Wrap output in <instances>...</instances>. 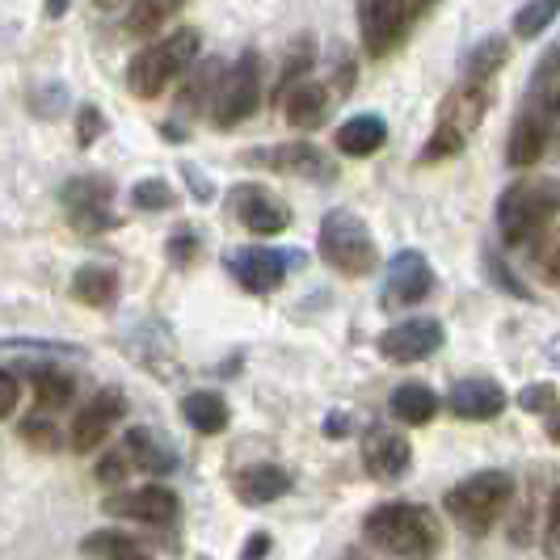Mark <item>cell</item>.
I'll return each instance as SVG.
<instances>
[{
  "instance_id": "obj_1",
  "label": "cell",
  "mask_w": 560,
  "mask_h": 560,
  "mask_svg": "<svg viewBox=\"0 0 560 560\" xmlns=\"http://www.w3.org/2000/svg\"><path fill=\"white\" fill-rule=\"evenodd\" d=\"M363 539L396 560H434L443 548V523L430 505L384 502L363 518Z\"/></svg>"
},
{
  "instance_id": "obj_2",
  "label": "cell",
  "mask_w": 560,
  "mask_h": 560,
  "mask_svg": "<svg viewBox=\"0 0 560 560\" xmlns=\"http://www.w3.org/2000/svg\"><path fill=\"white\" fill-rule=\"evenodd\" d=\"M560 211V186L552 177H518L498 198V232L505 245H535L548 236V228Z\"/></svg>"
},
{
  "instance_id": "obj_3",
  "label": "cell",
  "mask_w": 560,
  "mask_h": 560,
  "mask_svg": "<svg viewBox=\"0 0 560 560\" xmlns=\"http://www.w3.org/2000/svg\"><path fill=\"white\" fill-rule=\"evenodd\" d=\"M198 43H202V34L195 26H182L161 43H148L140 56L127 63V89L143 102L161 97L177 77H186L195 68Z\"/></svg>"
},
{
  "instance_id": "obj_4",
  "label": "cell",
  "mask_w": 560,
  "mask_h": 560,
  "mask_svg": "<svg viewBox=\"0 0 560 560\" xmlns=\"http://www.w3.org/2000/svg\"><path fill=\"white\" fill-rule=\"evenodd\" d=\"M514 502V477L510 472H477V477L459 480L447 493V514L459 532L468 535H485L493 532V523L502 518Z\"/></svg>"
},
{
  "instance_id": "obj_5",
  "label": "cell",
  "mask_w": 560,
  "mask_h": 560,
  "mask_svg": "<svg viewBox=\"0 0 560 560\" xmlns=\"http://www.w3.org/2000/svg\"><path fill=\"white\" fill-rule=\"evenodd\" d=\"M320 257L346 279H363L380 266L375 236L354 211H329L320 220Z\"/></svg>"
},
{
  "instance_id": "obj_6",
  "label": "cell",
  "mask_w": 560,
  "mask_h": 560,
  "mask_svg": "<svg viewBox=\"0 0 560 560\" xmlns=\"http://www.w3.org/2000/svg\"><path fill=\"white\" fill-rule=\"evenodd\" d=\"M261 106V56L245 51L232 68H224V81L215 89V102H211V122L220 131L241 127L253 110Z\"/></svg>"
},
{
  "instance_id": "obj_7",
  "label": "cell",
  "mask_w": 560,
  "mask_h": 560,
  "mask_svg": "<svg viewBox=\"0 0 560 560\" xmlns=\"http://www.w3.org/2000/svg\"><path fill=\"white\" fill-rule=\"evenodd\" d=\"M59 198H63V207H68V224L77 228V232H102V228L114 224L110 177H72V182L59 190Z\"/></svg>"
},
{
  "instance_id": "obj_8",
  "label": "cell",
  "mask_w": 560,
  "mask_h": 560,
  "mask_svg": "<svg viewBox=\"0 0 560 560\" xmlns=\"http://www.w3.org/2000/svg\"><path fill=\"white\" fill-rule=\"evenodd\" d=\"M434 291V270L418 249H400L384 275V308H409Z\"/></svg>"
},
{
  "instance_id": "obj_9",
  "label": "cell",
  "mask_w": 560,
  "mask_h": 560,
  "mask_svg": "<svg viewBox=\"0 0 560 560\" xmlns=\"http://www.w3.org/2000/svg\"><path fill=\"white\" fill-rule=\"evenodd\" d=\"M409 0H359V30H363L366 56H384L400 43L409 26Z\"/></svg>"
},
{
  "instance_id": "obj_10",
  "label": "cell",
  "mask_w": 560,
  "mask_h": 560,
  "mask_svg": "<svg viewBox=\"0 0 560 560\" xmlns=\"http://www.w3.org/2000/svg\"><path fill=\"white\" fill-rule=\"evenodd\" d=\"M245 161L287 173V177H304V182H334L337 177L334 161L316 143H279V148H266V152H249Z\"/></svg>"
},
{
  "instance_id": "obj_11",
  "label": "cell",
  "mask_w": 560,
  "mask_h": 560,
  "mask_svg": "<svg viewBox=\"0 0 560 560\" xmlns=\"http://www.w3.org/2000/svg\"><path fill=\"white\" fill-rule=\"evenodd\" d=\"M122 413H127V400H122V393L93 396L81 413L72 418V425H68V447L77 451V455L97 451L102 443H106V434L114 430V421H122Z\"/></svg>"
},
{
  "instance_id": "obj_12",
  "label": "cell",
  "mask_w": 560,
  "mask_h": 560,
  "mask_svg": "<svg viewBox=\"0 0 560 560\" xmlns=\"http://www.w3.org/2000/svg\"><path fill=\"white\" fill-rule=\"evenodd\" d=\"M177 493L168 485H143V489H127L118 498H106V514L114 518H131V523H152V527H165L177 518Z\"/></svg>"
},
{
  "instance_id": "obj_13",
  "label": "cell",
  "mask_w": 560,
  "mask_h": 560,
  "mask_svg": "<svg viewBox=\"0 0 560 560\" xmlns=\"http://www.w3.org/2000/svg\"><path fill=\"white\" fill-rule=\"evenodd\" d=\"M443 346V325L434 316H418V320H400L388 334L380 337V354L393 363H421Z\"/></svg>"
},
{
  "instance_id": "obj_14",
  "label": "cell",
  "mask_w": 560,
  "mask_h": 560,
  "mask_svg": "<svg viewBox=\"0 0 560 560\" xmlns=\"http://www.w3.org/2000/svg\"><path fill=\"white\" fill-rule=\"evenodd\" d=\"M228 207H232V215L249 228V232H257V236H279L282 228L291 224L287 202H279L266 186H236V190L228 195Z\"/></svg>"
},
{
  "instance_id": "obj_15",
  "label": "cell",
  "mask_w": 560,
  "mask_h": 560,
  "mask_svg": "<svg viewBox=\"0 0 560 560\" xmlns=\"http://www.w3.org/2000/svg\"><path fill=\"white\" fill-rule=\"evenodd\" d=\"M409 459H413V447L409 439L393 430V425H371L363 439V468L366 477L375 480H396L409 472Z\"/></svg>"
},
{
  "instance_id": "obj_16",
  "label": "cell",
  "mask_w": 560,
  "mask_h": 560,
  "mask_svg": "<svg viewBox=\"0 0 560 560\" xmlns=\"http://www.w3.org/2000/svg\"><path fill=\"white\" fill-rule=\"evenodd\" d=\"M228 270H232V279L241 282L245 291L266 295V291L282 287V279H287V257H282L279 249L249 245V249H236L232 257H228Z\"/></svg>"
},
{
  "instance_id": "obj_17",
  "label": "cell",
  "mask_w": 560,
  "mask_h": 560,
  "mask_svg": "<svg viewBox=\"0 0 560 560\" xmlns=\"http://www.w3.org/2000/svg\"><path fill=\"white\" fill-rule=\"evenodd\" d=\"M489 102H493L489 84L459 81L447 93V97H443V106H439V127H451V131L468 136V131H477L480 122H485V110H489Z\"/></svg>"
},
{
  "instance_id": "obj_18",
  "label": "cell",
  "mask_w": 560,
  "mask_h": 560,
  "mask_svg": "<svg viewBox=\"0 0 560 560\" xmlns=\"http://www.w3.org/2000/svg\"><path fill=\"white\" fill-rule=\"evenodd\" d=\"M447 409L464 421H489L505 409V393L493 380H459L447 393Z\"/></svg>"
},
{
  "instance_id": "obj_19",
  "label": "cell",
  "mask_w": 560,
  "mask_h": 560,
  "mask_svg": "<svg viewBox=\"0 0 560 560\" xmlns=\"http://www.w3.org/2000/svg\"><path fill=\"white\" fill-rule=\"evenodd\" d=\"M122 451H127V459H131L136 468L152 472V477H165V472H173V468H177V451H173V443H168L165 434L148 430V425L127 430V443H122Z\"/></svg>"
},
{
  "instance_id": "obj_20",
  "label": "cell",
  "mask_w": 560,
  "mask_h": 560,
  "mask_svg": "<svg viewBox=\"0 0 560 560\" xmlns=\"http://www.w3.org/2000/svg\"><path fill=\"white\" fill-rule=\"evenodd\" d=\"M224 81V59H202L195 63L186 77H182V93H177V114H202L211 110L215 102V89Z\"/></svg>"
},
{
  "instance_id": "obj_21",
  "label": "cell",
  "mask_w": 560,
  "mask_h": 560,
  "mask_svg": "<svg viewBox=\"0 0 560 560\" xmlns=\"http://www.w3.org/2000/svg\"><path fill=\"white\" fill-rule=\"evenodd\" d=\"M548 118H539L535 110H523L514 118V131H510V148H505V161L514 168L535 165L544 152H548Z\"/></svg>"
},
{
  "instance_id": "obj_22",
  "label": "cell",
  "mask_w": 560,
  "mask_h": 560,
  "mask_svg": "<svg viewBox=\"0 0 560 560\" xmlns=\"http://www.w3.org/2000/svg\"><path fill=\"white\" fill-rule=\"evenodd\" d=\"M527 110H535L539 118H548V122H560V43L535 63Z\"/></svg>"
},
{
  "instance_id": "obj_23",
  "label": "cell",
  "mask_w": 560,
  "mask_h": 560,
  "mask_svg": "<svg viewBox=\"0 0 560 560\" xmlns=\"http://www.w3.org/2000/svg\"><path fill=\"white\" fill-rule=\"evenodd\" d=\"M279 106L287 110V122H291L295 131H312V127H320L325 114H329V93H325V84L304 81V84H295Z\"/></svg>"
},
{
  "instance_id": "obj_24",
  "label": "cell",
  "mask_w": 560,
  "mask_h": 560,
  "mask_svg": "<svg viewBox=\"0 0 560 560\" xmlns=\"http://www.w3.org/2000/svg\"><path fill=\"white\" fill-rule=\"evenodd\" d=\"M291 489V477L282 472L279 464H253L236 477V498L245 505H266L279 502L282 493Z\"/></svg>"
},
{
  "instance_id": "obj_25",
  "label": "cell",
  "mask_w": 560,
  "mask_h": 560,
  "mask_svg": "<svg viewBox=\"0 0 560 560\" xmlns=\"http://www.w3.org/2000/svg\"><path fill=\"white\" fill-rule=\"evenodd\" d=\"M384 140H388L384 118H380V114H359V118H350V122L337 127L334 143H337V152H346V156H371Z\"/></svg>"
},
{
  "instance_id": "obj_26",
  "label": "cell",
  "mask_w": 560,
  "mask_h": 560,
  "mask_svg": "<svg viewBox=\"0 0 560 560\" xmlns=\"http://www.w3.org/2000/svg\"><path fill=\"white\" fill-rule=\"evenodd\" d=\"M72 295L81 304H89V308H110L114 300H118V275H114L110 266L89 261V266H81L72 275Z\"/></svg>"
},
{
  "instance_id": "obj_27",
  "label": "cell",
  "mask_w": 560,
  "mask_h": 560,
  "mask_svg": "<svg viewBox=\"0 0 560 560\" xmlns=\"http://www.w3.org/2000/svg\"><path fill=\"white\" fill-rule=\"evenodd\" d=\"M388 409L405 425H425V421H434V413H439V396H434L430 384H400L393 393V400H388Z\"/></svg>"
},
{
  "instance_id": "obj_28",
  "label": "cell",
  "mask_w": 560,
  "mask_h": 560,
  "mask_svg": "<svg viewBox=\"0 0 560 560\" xmlns=\"http://www.w3.org/2000/svg\"><path fill=\"white\" fill-rule=\"evenodd\" d=\"M182 418L195 425L198 434H224L228 430V400L220 393H190L182 400Z\"/></svg>"
},
{
  "instance_id": "obj_29",
  "label": "cell",
  "mask_w": 560,
  "mask_h": 560,
  "mask_svg": "<svg viewBox=\"0 0 560 560\" xmlns=\"http://www.w3.org/2000/svg\"><path fill=\"white\" fill-rule=\"evenodd\" d=\"M505 59H510V43H505L502 34H489L485 43H477L468 56H464V81H472V84H485L489 77H498L505 68Z\"/></svg>"
},
{
  "instance_id": "obj_30",
  "label": "cell",
  "mask_w": 560,
  "mask_h": 560,
  "mask_svg": "<svg viewBox=\"0 0 560 560\" xmlns=\"http://www.w3.org/2000/svg\"><path fill=\"white\" fill-rule=\"evenodd\" d=\"M30 384H34V400L43 409H63L77 396V380L63 375L59 366H30Z\"/></svg>"
},
{
  "instance_id": "obj_31",
  "label": "cell",
  "mask_w": 560,
  "mask_h": 560,
  "mask_svg": "<svg viewBox=\"0 0 560 560\" xmlns=\"http://www.w3.org/2000/svg\"><path fill=\"white\" fill-rule=\"evenodd\" d=\"M312 63H316V43H312L308 34H300V38L287 47V59H282V68H279V84H275V102H282L295 84H304V77L312 72Z\"/></svg>"
},
{
  "instance_id": "obj_32",
  "label": "cell",
  "mask_w": 560,
  "mask_h": 560,
  "mask_svg": "<svg viewBox=\"0 0 560 560\" xmlns=\"http://www.w3.org/2000/svg\"><path fill=\"white\" fill-rule=\"evenodd\" d=\"M182 4H186V0H136L131 13H127V22H122V30H127L131 38H152Z\"/></svg>"
},
{
  "instance_id": "obj_33",
  "label": "cell",
  "mask_w": 560,
  "mask_h": 560,
  "mask_svg": "<svg viewBox=\"0 0 560 560\" xmlns=\"http://www.w3.org/2000/svg\"><path fill=\"white\" fill-rule=\"evenodd\" d=\"M81 552L97 560H131L140 557V544L122 532H93L81 539Z\"/></svg>"
},
{
  "instance_id": "obj_34",
  "label": "cell",
  "mask_w": 560,
  "mask_h": 560,
  "mask_svg": "<svg viewBox=\"0 0 560 560\" xmlns=\"http://www.w3.org/2000/svg\"><path fill=\"white\" fill-rule=\"evenodd\" d=\"M557 18H560V0H527V4L514 13V34H518V38H539Z\"/></svg>"
},
{
  "instance_id": "obj_35",
  "label": "cell",
  "mask_w": 560,
  "mask_h": 560,
  "mask_svg": "<svg viewBox=\"0 0 560 560\" xmlns=\"http://www.w3.org/2000/svg\"><path fill=\"white\" fill-rule=\"evenodd\" d=\"M173 202H177V195H173V186H168L165 177H143L140 186L131 190V207L136 211H173Z\"/></svg>"
},
{
  "instance_id": "obj_36",
  "label": "cell",
  "mask_w": 560,
  "mask_h": 560,
  "mask_svg": "<svg viewBox=\"0 0 560 560\" xmlns=\"http://www.w3.org/2000/svg\"><path fill=\"white\" fill-rule=\"evenodd\" d=\"M455 152H464V136L459 131H451V127H439L430 143L421 148V165H434V161H443V156H455Z\"/></svg>"
},
{
  "instance_id": "obj_37",
  "label": "cell",
  "mask_w": 560,
  "mask_h": 560,
  "mask_svg": "<svg viewBox=\"0 0 560 560\" xmlns=\"http://www.w3.org/2000/svg\"><path fill=\"white\" fill-rule=\"evenodd\" d=\"M30 106H34L38 118H59V110L68 106V93H63V84L59 81H47L30 93Z\"/></svg>"
},
{
  "instance_id": "obj_38",
  "label": "cell",
  "mask_w": 560,
  "mask_h": 560,
  "mask_svg": "<svg viewBox=\"0 0 560 560\" xmlns=\"http://www.w3.org/2000/svg\"><path fill=\"white\" fill-rule=\"evenodd\" d=\"M485 270H489V275H493V282H498V287H502L505 295H518V300H532V287H527V282H518L514 279V275H510V266H505L502 261V253H485Z\"/></svg>"
},
{
  "instance_id": "obj_39",
  "label": "cell",
  "mask_w": 560,
  "mask_h": 560,
  "mask_svg": "<svg viewBox=\"0 0 560 560\" xmlns=\"http://www.w3.org/2000/svg\"><path fill=\"white\" fill-rule=\"evenodd\" d=\"M535 245H539V253H535L539 275H544L548 282H560V232H552V236H539Z\"/></svg>"
},
{
  "instance_id": "obj_40",
  "label": "cell",
  "mask_w": 560,
  "mask_h": 560,
  "mask_svg": "<svg viewBox=\"0 0 560 560\" xmlns=\"http://www.w3.org/2000/svg\"><path fill=\"white\" fill-rule=\"evenodd\" d=\"M22 439H26V443H34V447H43V451L59 447V430H56V421H47V418H43V413H38V418L30 413V418L22 421Z\"/></svg>"
},
{
  "instance_id": "obj_41",
  "label": "cell",
  "mask_w": 560,
  "mask_h": 560,
  "mask_svg": "<svg viewBox=\"0 0 560 560\" xmlns=\"http://www.w3.org/2000/svg\"><path fill=\"white\" fill-rule=\"evenodd\" d=\"M198 257V232L195 228H177L173 236H168V261L173 266H190Z\"/></svg>"
},
{
  "instance_id": "obj_42",
  "label": "cell",
  "mask_w": 560,
  "mask_h": 560,
  "mask_svg": "<svg viewBox=\"0 0 560 560\" xmlns=\"http://www.w3.org/2000/svg\"><path fill=\"white\" fill-rule=\"evenodd\" d=\"M102 131H106L102 110H97V106H81V110H77V143H81V148H93Z\"/></svg>"
},
{
  "instance_id": "obj_43",
  "label": "cell",
  "mask_w": 560,
  "mask_h": 560,
  "mask_svg": "<svg viewBox=\"0 0 560 560\" xmlns=\"http://www.w3.org/2000/svg\"><path fill=\"white\" fill-rule=\"evenodd\" d=\"M127 472H131V459H127V451L122 447L106 451L102 464H97V480H102V485H122Z\"/></svg>"
},
{
  "instance_id": "obj_44",
  "label": "cell",
  "mask_w": 560,
  "mask_h": 560,
  "mask_svg": "<svg viewBox=\"0 0 560 560\" xmlns=\"http://www.w3.org/2000/svg\"><path fill=\"white\" fill-rule=\"evenodd\" d=\"M518 405L532 409V413H552L557 409V388L552 384H532L527 393L518 396Z\"/></svg>"
},
{
  "instance_id": "obj_45",
  "label": "cell",
  "mask_w": 560,
  "mask_h": 560,
  "mask_svg": "<svg viewBox=\"0 0 560 560\" xmlns=\"http://www.w3.org/2000/svg\"><path fill=\"white\" fill-rule=\"evenodd\" d=\"M544 548L548 552H560V489L548 502V514H544Z\"/></svg>"
},
{
  "instance_id": "obj_46",
  "label": "cell",
  "mask_w": 560,
  "mask_h": 560,
  "mask_svg": "<svg viewBox=\"0 0 560 560\" xmlns=\"http://www.w3.org/2000/svg\"><path fill=\"white\" fill-rule=\"evenodd\" d=\"M18 396H22V388H18V375L0 366V418H9V413L18 409Z\"/></svg>"
},
{
  "instance_id": "obj_47",
  "label": "cell",
  "mask_w": 560,
  "mask_h": 560,
  "mask_svg": "<svg viewBox=\"0 0 560 560\" xmlns=\"http://www.w3.org/2000/svg\"><path fill=\"white\" fill-rule=\"evenodd\" d=\"M182 173H186V182H190V195H195L198 202H211V198H215V186L207 182V173H202L198 165H190V161H186V165H182Z\"/></svg>"
},
{
  "instance_id": "obj_48",
  "label": "cell",
  "mask_w": 560,
  "mask_h": 560,
  "mask_svg": "<svg viewBox=\"0 0 560 560\" xmlns=\"http://www.w3.org/2000/svg\"><path fill=\"white\" fill-rule=\"evenodd\" d=\"M266 552H270V535L257 532V535H249V544L241 548V560H266Z\"/></svg>"
},
{
  "instance_id": "obj_49",
  "label": "cell",
  "mask_w": 560,
  "mask_h": 560,
  "mask_svg": "<svg viewBox=\"0 0 560 560\" xmlns=\"http://www.w3.org/2000/svg\"><path fill=\"white\" fill-rule=\"evenodd\" d=\"M354 430V418H346V413H329V421H325V434L329 439H341V434H350Z\"/></svg>"
},
{
  "instance_id": "obj_50",
  "label": "cell",
  "mask_w": 560,
  "mask_h": 560,
  "mask_svg": "<svg viewBox=\"0 0 560 560\" xmlns=\"http://www.w3.org/2000/svg\"><path fill=\"white\" fill-rule=\"evenodd\" d=\"M43 9H47V18H51V22H59V18H63V13L72 9V0H47Z\"/></svg>"
},
{
  "instance_id": "obj_51",
  "label": "cell",
  "mask_w": 560,
  "mask_h": 560,
  "mask_svg": "<svg viewBox=\"0 0 560 560\" xmlns=\"http://www.w3.org/2000/svg\"><path fill=\"white\" fill-rule=\"evenodd\" d=\"M544 430H548V439H552V443H560V409L548 413V425H544Z\"/></svg>"
},
{
  "instance_id": "obj_52",
  "label": "cell",
  "mask_w": 560,
  "mask_h": 560,
  "mask_svg": "<svg viewBox=\"0 0 560 560\" xmlns=\"http://www.w3.org/2000/svg\"><path fill=\"white\" fill-rule=\"evenodd\" d=\"M341 560H371V557H363V552H346Z\"/></svg>"
},
{
  "instance_id": "obj_53",
  "label": "cell",
  "mask_w": 560,
  "mask_h": 560,
  "mask_svg": "<svg viewBox=\"0 0 560 560\" xmlns=\"http://www.w3.org/2000/svg\"><path fill=\"white\" fill-rule=\"evenodd\" d=\"M131 560H148V557H143V552H140V557H131Z\"/></svg>"
}]
</instances>
